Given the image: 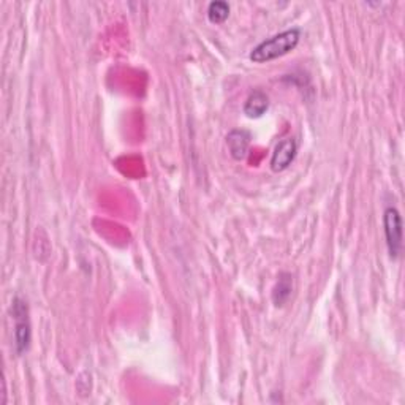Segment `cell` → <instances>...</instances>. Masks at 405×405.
Instances as JSON below:
<instances>
[{
    "label": "cell",
    "mask_w": 405,
    "mask_h": 405,
    "mask_svg": "<svg viewBox=\"0 0 405 405\" xmlns=\"http://www.w3.org/2000/svg\"><path fill=\"white\" fill-rule=\"evenodd\" d=\"M301 40V30L300 29H290L285 30L282 34H277L268 40H264L260 45H257L252 49L249 59L255 64H264L271 62L274 59L282 57L288 52L293 51Z\"/></svg>",
    "instance_id": "obj_1"
},
{
    "label": "cell",
    "mask_w": 405,
    "mask_h": 405,
    "mask_svg": "<svg viewBox=\"0 0 405 405\" xmlns=\"http://www.w3.org/2000/svg\"><path fill=\"white\" fill-rule=\"evenodd\" d=\"M11 315L15 318V348L18 355H23L30 347V322H29V307L24 300L16 296L11 303Z\"/></svg>",
    "instance_id": "obj_2"
},
{
    "label": "cell",
    "mask_w": 405,
    "mask_h": 405,
    "mask_svg": "<svg viewBox=\"0 0 405 405\" xmlns=\"http://www.w3.org/2000/svg\"><path fill=\"white\" fill-rule=\"evenodd\" d=\"M383 228L385 237H387V245L389 257L393 260H397L402 252V239H404V228H402V217L399 211L393 206L385 209L383 214Z\"/></svg>",
    "instance_id": "obj_3"
},
{
    "label": "cell",
    "mask_w": 405,
    "mask_h": 405,
    "mask_svg": "<svg viewBox=\"0 0 405 405\" xmlns=\"http://www.w3.org/2000/svg\"><path fill=\"white\" fill-rule=\"evenodd\" d=\"M298 152V143L295 138H285L276 146L271 157V170L281 172L287 170L293 163Z\"/></svg>",
    "instance_id": "obj_4"
},
{
    "label": "cell",
    "mask_w": 405,
    "mask_h": 405,
    "mask_svg": "<svg viewBox=\"0 0 405 405\" xmlns=\"http://www.w3.org/2000/svg\"><path fill=\"white\" fill-rule=\"evenodd\" d=\"M250 134L247 130H231L227 136V144L235 160H244L250 146Z\"/></svg>",
    "instance_id": "obj_5"
},
{
    "label": "cell",
    "mask_w": 405,
    "mask_h": 405,
    "mask_svg": "<svg viewBox=\"0 0 405 405\" xmlns=\"http://www.w3.org/2000/svg\"><path fill=\"white\" fill-rule=\"evenodd\" d=\"M269 108V98L263 90L257 89L249 95L247 102L244 105V115L250 119L262 117Z\"/></svg>",
    "instance_id": "obj_6"
},
{
    "label": "cell",
    "mask_w": 405,
    "mask_h": 405,
    "mask_svg": "<svg viewBox=\"0 0 405 405\" xmlns=\"http://www.w3.org/2000/svg\"><path fill=\"white\" fill-rule=\"evenodd\" d=\"M291 293H293V276L288 274V272H282L278 276L274 290H272V301H274L277 307H282L290 300Z\"/></svg>",
    "instance_id": "obj_7"
},
{
    "label": "cell",
    "mask_w": 405,
    "mask_h": 405,
    "mask_svg": "<svg viewBox=\"0 0 405 405\" xmlns=\"http://www.w3.org/2000/svg\"><path fill=\"white\" fill-rule=\"evenodd\" d=\"M230 16V5L227 2H222V0H216V2H211L208 6V18L211 23L214 24H222L228 19Z\"/></svg>",
    "instance_id": "obj_8"
}]
</instances>
